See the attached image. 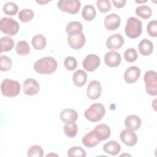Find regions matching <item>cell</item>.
Returning <instances> with one entry per match:
<instances>
[{"instance_id":"cell-1","label":"cell","mask_w":157,"mask_h":157,"mask_svg":"<svg viewBox=\"0 0 157 157\" xmlns=\"http://www.w3.org/2000/svg\"><path fill=\"white\" fill-rule=\"evenodd\" d=\"M56 59L51 56L43 57L36 61L34 64L35 71L40 74H51L57 69Z\"/></svg>"},{"instance_id":"cell-2","label":"cell","mask_w":157,"mask_h":157,"mask_svg":"<svg viewBox=\"0 0 157 157\" xmlns=\"http://www.w3.org/2000/svg\"><path fill=\"white\" fill-rule=\"evenodd\" d=\"M142 31L141 21L134 17H129L126 21L124 28L126 35L131 39H136L139 37Z\"/></svg>"},{"instance_id":"cell-3","label":"cell","mask_w":157,"mask_h":157,"mask_svg":"<svg viewBox=\"0 0 157 157\" xmlns=\"http://www.w3.org/2000/svg\"><path fill=\"white\" fill-rule=\"evenodd\" d=\"M2 94L6 97L12 98L19 94L21 86L18 82L10 78H5L1 85Z\"/></svg>"},{"instance_id":"cell-4","label":"cell","mask_w":157,"mask_h":157,"mask_svg":"<svg viewBox=\"0 0 157 157\" xmlns=\"http://www.w3.org/2000/svg\"><path fill=\"white\" fill-rule=\"evenodd\" d=\"M105 113L104 106L101 103L91 104L88 109L85 110L84 115L86 119L91 122L100 121Z\"/></svg>"},{"instance_id":"cell-5","label":"cell","mask_w":157,"mask_h":157,"mask_svg":"<svg viewBox=\"0 0 157 157\" xmlns=\"http://www.w3.org/2000/svg\"><path fill=\"white\" fill-rule=\"evenodd\" d=\"M20 28L18 23L10 17H3L0 21L1 31L8 36L15 35Z\"/></svg>"},{"instance_id":"cell-6","label":"cell","mask_w":157,"mask_h":157,"mask_svg":"<svg viewBox=\"0 0 157 157\" xmlns=\"http://www.w3.org/2000/svg\"><path fill=\"white\" fill-rule=\"evenodd\" d=\"M144 80L145 85L146 92L151 96L157 95L156 72L153 71H148L144 74Z\"/></svg>"},{"instance_id":"cell-7","label":"cell","mask_w":157,"mask_h":157,"mask_svg":"<svg viewBox=\"0 0 157 157\" xmlns=\"http://www.w3.org/2000/svg\"><path fill=\"white\" fill-rule=\"evenodd\" d=\"M57 6L63 12L75 14L79 11L81 4L78 0H60L57 2Z\"/></svg>"},{"instance_id":"cell-8","label":"cell","mask_w":157,"mask_h":157,"mask_svg":"<svg viewBox=\"0 0 157 157\" xmlns=\"http://www.w3.org/2000/svg\"><path fill=\"white\" fill-rule=\"evenodd\" d=\"M102 93V86L98 80H92L86 88V96L91 100L97 99Z\"/></svg>"},{"instance_id":"cell-9","label":"cell","mask_w":157,"mask_h":157,"mask_svg":"<svg viewBox=\"0 0 157 157\" xmlns=\"http://www.w3.org/2000/svg\"><path fill=\"white\" fill-rule=\"evenodd\" d=\"M100 65V58L96 55L89 54L88 55L82 62L83 68L88 71L93 72L99 67Z\"/></svg>"},{"instance_id":"cell-10","label":"cell","mask_w":157,"mask_h":157,"mask_svg":"<svg viewBox=\"0 0 157 157\" xmlns=\"http://www.w3.org/2000/svg\"><path fill=\"white\" fill-rule=\"evenodd\" d=\"M23 90L25 94L33 96L37 94L40 90L39 83L35 79L29 78L26 79L23 84Z\"/></svg>"},{"instance_id":"cell-11","label":"cell","mask_w":157,"mask_h":157,"mask_svg":"<svg viewBox=\"0 0 157 157\" xmlns=\"http://www.w3.org/2000/svg\"><path fill=\"white\" fill-rule=\"evenodd\" d=\"M120 137L121 142L127 146L132 147L137 142V136L136 134L129 129H125L121 131Z\"/></svg>"},{"instance_id":"cell-12","label":"cell","mask_w":157,"mask_h":157,"mask_svg":"<svg viewBox=\"0 0 157 157\" xmlns=\"http://www.w3.org/2000/svg\"><path fill=\"white\" fill-rule=\"evenodd\" d=\"M67 44L73 49L81 48L85 43V37L83 33L75 35L67 36Z\"/></svg>"},{"instance_id":"cell-13","label":"cell","mask_w":157,"mask_h":157,"mask_svg":"<svg viewBox=\"0 0 157 157\" xmlns=\"http://www.w3.org/2000/svg\"><path fill=\"white\" fill-rule=\"evenodd\" d=\"M121 18L116 13H110L104 18V24L105 28L109 31H114L118 29L120 25Z\"/></svg>"},{"instance_id":"cell-14","label":"cell","mask_w":157,"mask_h":157,"mask_svg":"<svg viewBox=\"0 0 157 157\" xmlns=\"http://www.w3.org/2000/svg\"><path fill=\"white\" fill-rule=\"evenodd\" d=\"M104 63L109 67H116L121 63V56L116 51L108 52L104 56Z\"/></svg>"},{"instance_id":"cell-15","label":"cell","mask_w":157,"mask_h":157,"mask_svg":"<svg viewBox=\"0 0 157 157\" xmlns=\"http://www.w3.org/2000/svg\"><path fill=\"white\" fill-rule=\"evenodd\" d=\"M124 39L120 34H115L109 36L106 40V47L110 50H117L122 47Z\"/></svg>"},{"instance_id":"cell-16","label":"cell","mask_w":157,"mask_h":157,"mask_svg":"<svg viewBox=\"0 0 157 157\" xmlns=\"http://www.w3.org/2000/svg\"><path fill=\"white\" fill-rule=\"evenodd\" d=\"M140 75V71L137 66H131L128 68L124 74V80L128 84L136 82Z\"/></svg>"},{"instance_id":"cell-17","label":"cell","mask_w":157,"mask_h":157,"mask_svg":"<svg viewBox=\"0 0 157 157\" xmlns=\"http://www.w3.org/2000/svg\"><path fill=\"white\" fill-rule=\"evenodd\" d=\"M93 131L100 141L107 139L111 134L109 127L105 124H99L97 125Z\"/></svg>"},{"instance_id":"cell-18","label":"cell","mask_w":157,"mask_h":157,"mask_svg":"<svg viewBox=\"0 0 157 157\" xmlns=\"http://www.w3.org/2000/svg\"><path fill=\"white\" fill-rule=\"evenodd\" d=\"M100 142L93 130L86 133L82 138L83 144L88 148H93L99 144Z\"/></svg>"},{"instance_id":"cell-19","label":"cell","mask_w":157,"mask_h":157,"mask_svg":"<svg viewBox=\"0 0 157 157\" xmlns=\"http://www.w3.org/2000/svg\"><path fill=\"white\" fill-rule=\"evenodd\" d=\"M124 124L127 129L134 131L140 128L141 125V119L137 115H131L125 118Z\"/></svg>"},{"instance_id":"cell-20","label":"cell","mask_w":157,"mask_h":157,"mask_svg":"<svg viewBox=\"0 0 157 157\" xmlns=\"http://www.w3.org/2000/svg\"><path fill=\"white\" fill-rule=\"evenodd\" d=\"M138 48L141 55L144 56H148L153 52V44L151 41L145 38L139 42Z\"/></svg>"},{"instance_id":"cell-21","label":"cell","mask_w":157,"mask_h":157,"mask_svg":"<svg viewBox=\"0 0 157 157\" xmlns=\"http://www.w3.org/2000/svg\"><path fill=\"white\" fill-rule=\"evenodd\" d=\"M59 116L61 121L65 123L69 121L75 122L78 118L77 112L71 109H66L63 110L60 112Z\"/></svg>"},{"instance_id":"cell-22","label":"cell","mask_w":157,"mask_h":157,"mask_svg":"<svg viewBox=\"0 0 157 157\" xmlns=\"http://www.w3.org/2000/svg\"><path fill=\"white\" fill-rule=\"evenodd\" d=\"M72 80L75 86L78 87L83 86L87 80V74L86 72L82 69L77 70L73 74Z\"/></svg>"},{"instance_id":"cell-23","label":"cell","mask_w":157,"mask_h":157,"mask_svg":"<svg viewBox=\"0 0 157 157\" xmlns=\"http://www.w3.org/2000/svg\"><path fill=\"white\" fill-rule=\"evenodd\" d=\"M103 150L110 155L115 156L119 153L121 150V147L115 140H110L104 145Z\"/></svg>"},{"instance_id":"cell-24","label":"cell","mask_w":157,"mask_h":157,"mask_svg":"<svg viewBox=\"0 0 157 157\" xmlns=\"http://www.w3.org/2000/svg\"><path fill=\"white\" fill-rule=\"evenodd\" d=\"M66 31L67 36L78 34L83 33V26L82 23L78 21H71L67 25Z\"/></svg>"},{"instance_id":"cell-25","label":"cell","mask_w":157,"mask_h":157,"mask_svg":"<svg viewBox=\"0 0 157 157\" xmlns=\"http://www.w3.org/2000/svg\"><path fill=\"white\" fill-rule=\"evenodd\" d=\"M31 44L34 49L40 50L44 49L47 45L46 38L42 34H37L33 36L31 40Z\"/></svg>"},{"instance_id":"cell-26","label":"cell","mask_w":157,"mask_h":157,"mask_svg":"<svg viewBox=\"0 0 157 157\" xmlns=\"http://www.w3.org/2000/svg\"><path fill=\"white\" fill-rule=\"evenodd\" d=\"M63 131L66 136L73 138L76 136L78 131L77 124L74 121L66 122L63 127Z\"/></svg>"},{"instance_id":"cell-27","label":"cell","mask_w":157,"mask_h":157,"mask_svg":"<svg viewBox=\"0 0 157 157\" xmlns=\"http://www.w3.org/2000/svg\"><path fill=\"white\" fill-rule=\"evenodd\" d=\"M96 15V12L95 8L90 4L85 6L82 11V16L86 21L93 20L95 18Z\"/></svg>"},{"instance_id":"cell-28","label":"cell","mask_w":157,"mask_h":157,"mask_svg":"<svg viewBox=\"0 0 157 157\" xmlns=\"http://www.w3.org/2000/svg\"><path fill=\"white\" fill-rule=\"evenodd\" d=\"M14 46L13 40L8 36L1 38V53L10 51Z\"/></svg>"},{"instance_id":"cell-29","label":"cell","mask_w":157,"mask_h":157,"mask_svg":"<svg viewBox=\"0 0 157 157\" xmlns=\"http://www.w3.org/2000/svg\"><path fill=\"white\" fill-rule=\"evenodd\" d=\"M135 12L137 16L143 19H148L152 15L151 8L147 6H140L137 7L135 10Z\"/></svg>"},{"instance_id":"cell-30","label":"cell","mask_w":157,"mask_h":157,"mask_svg":"<svg viewBox=\"0 0 157 157\" xmlns=\"http://www.w3.org/2000/svg\"><path fill=\"white\" fill-rule=\"evenodd\" d=\"M16 52L21 56L28 55L30 52V47L26 40H20L16 45Z\"/></svg>"},{"instance_id":"cell-31","label":"cell","mask_w":157,"mask_h":157,"mask_svg":"<svg viewBox=\"0 0 157 157\" xmlns=\"http://www.w3.org/2000/svg\"><path fill=\"white\" fill-rule=\"evenodd\" d=\"M18 6L13 2H7L3 6V12L7 15L13 16L18 12Z\"/></svg>"},{"instance_id":"cell-32","label":"cell","mask_w":157,"mask_h":157,"mask_svg":"<svg viewBox=\"0 0 157 157\" xmlns=\"http://www.w3.org/2000/svg\"><path fill=\"white\" fill-rule=\"evenodd\" d=\"M67 156L69 157L81 156L85 157L86 152L85 150L79 146H74L71 147L67 151Z\"/></svg>"},{"instance_id":"cell-33","label":"cell","mask_w":157,"mask_h":157,"mask_svg":"<svg viewBox=\"0 0 157 157\" xmlns=\"http://www.w3.org/2000/svg\"><path fill=\"white\" fill-rule=\"evenodd\" d=\"M34 17V12L30 9H24L18 13V18L22 22H28Z\"/></svg>"},{"instance_id":"cell-34","label":"cell","mask_w":157,"mask_h":157,"mask_svg":"<svg viewBox=\"0 0 157 157\" xmlns=\"http://www.w3.org/2000/svg\"><path fill=\"white\" fill-rule=\"evenodd\" d=\"M27 155L28 157H42L44 155V151L40 146L34 145L28 150Z\"/></svg>"},{"instance_id":"cell-35","label":"cell","mask_w":157,"mask_h":157,"mask_svg":"<svg viewBox=\"0 0 157 157\" xmlns=\"http://www.w3.org/2000/svg\"><path fill=\"white\" fill-rule=\"evenodd\" d=\"M138 55L134 48H129L124 53V58L128 62L132 63L136 61Z\"/></svg>"},{"instance_id":"cell-36","label":"cell","mask_w":157,"mask_h":157,"mask_svg":"<svg viewBox=\"0 0 157 157\" xmlns=\"http://www.w3.org/2000/svg\"><path fill=\"white\" fill-rule=\"evenodd\" d=\"M1 67L0 70L1 71H8L12 67V60L7 56L1 55L0 56Z\"/></svg>"},{"instance_id":"cell-37","label":"cell","mask_w":157,"mask_h":157,"mask_svg":"<svg viewBox=\"0 0 157 157\" xmlns=\"http://www.w3.org/2000/svg\"><path fill=\"white\" fill-rule=\"evenodd\" d=\"M96 6L101 12L105 13L111 9V4L109 0H98Z\"/></svg>"},{"instance_id":"cell-38","label":"cell","mask_w":157,"mask_h":157,"mask_svg":"<svg viewBox=\"0 0 157 157\" xmlns=\"http://www.w3.org/2000/svg\"><path fill=\"white\" fill-rule=\"evenodd\" d=\"M64 65L66 69L69 71H73L75 69L77 66V61L73 56H67L64 59Z\"/></svg>"},{"instance_id":"cell-39","label":"cell","mask_w":157,"mask_h":157,"mask_svg":"<svg viewBox=\"0 0 157 157\" xmlns=\"http://www.w3.org/2000/svg\"><path fill=\"white\" fill-rule=\"evenodd\" d=\"M147 31L150 36L153 37L157 36V21L156 20L150 21L148 23Z\"/></svg>"},{"instance_id":"cell-40","label":"cell","mask_w":157,"mask_h":157,"mask_svg":"<svg viewBox=\"0 0 157 157\" xmlns=\"http://www.w3.org/2000/svg\"><path fill=\"white\" fill-rule=\"evenodd\" d=\"M112 2L114 5V6L117 8H122L124 6L126 1V0H117V1H115L113 0Z\"/></svg>"},{"instance_id":"cell-41","label":"cell","mask_w":157,"mask_h":157,"mask_svg":"<svg viewBox=\"0 0 157 157\" xmlns=\"http://www.w3.org/2000/svg\"><path fill=\"white\" fill-rule=\"evenodd\" d=\"M48 2V1H46V2H42V1H37V2H38V3H39V4H45V3H47Z\"/></svg>"},{"instance_id":"cell-42","label":"cell","mask_w":157,"mask_h":157,"mask_svg":"<svg viewBox=\"0 0 157 157\" xmlns=\"http://www.w3.org/2000/svg\"><path fill=\"white\" fill-rule=\"evenodd\" d=\"M147 2V1H136V2H137V3H141V2Z\"/></svg>"}]
</instances>
